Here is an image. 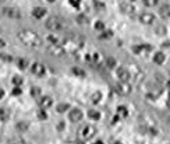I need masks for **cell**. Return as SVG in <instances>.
Returning <instances> with one entry per match:
<instances>
[{"mask_svg":"<svg viewBox=\"0 0 170 144\" xmlns=\"http://www.w3.org/2000/svg\"><path fill=\"white\" fill-rule=\"evenodd\" d=\"M88 116H89L91 119H94V120H99V119H101V113L98 112V111H89V112H88Z\"/></svg>","mask_w":170,"mask_h":144,"instance_id":"19","label":"cell"},{"mask_svg":"<svg viewBox=\"0 0 170 144\" xmlns=\"http://www.w3.org/2000/svg\"><path fill=\"white\" fill-rule=\"evenodd\" d=\"M73 73L77 74L78 77H85V71L84 70H81V69H78V67H74V69H73Z\"/></svg>","mask_w":170,"mask_h":144,"instance_id":"27","label":"cell"},{"mask_svg":"<svg viewBox=\"0 0 170 144\" xmlns=\"http://www.w3.org/2000/svg\"><path fill=\"white\" fill-rule=\"evenodd\" d=\"M17 64H18V67L21 70H24L28 66V60L27 59H18V60H17Z\"/></svg>","mask_w":170,"mask_h":144,"instance_id":"20","label":"cell"},{"mask_svg":"<svg viewBox=\"0 0 170 144\" xmlns=\"http://www.w3.org/2000/svg\"><path fill=\"white\" fill-rule=\"evenodd\" d=\"M96 133V127L95 126H92V125H86L84 127L80 130V139L84 140V141H88L91 140Z\"/></svg>","mask_w":170,"mask_h":144,"instance_id":"4","label":"cell"},{"mask_svg":"<svg viewBox=\"0 0 170 144\" xmlns=\"http://www.w3.org/2000/svg\"><path fill=\"white\" fill-rule=\"evenodd\" d=\"M95 28H96V30H103V28H105V24H103L102 21H98L95 24Z\"/></svg>","mask_w":170,"mask_h":144,"instance_id":"33","label":"cell"},{"mask_svg":"<svg viewBox=\"0 0 170 144\" xmlns=\"http://www.w3.org/2000/svg\"><path fill=\"white\" fill-rule=\"evenodd\" d=\"M3 14H4L6 17H9V18H14V20L21 17L20 10L16 9V7H4V9H3Z\"/></svg>","mask_w":170,"mask_h":144,"instance_id":"7","label":"cell"},{"mask_svg":"<svg viewBox=\"0 0 170 144\" xmlns=\"http://www.w3.org/2000/svg\"><path fill=\"white\" fill-rule=\"evenodd\" d=\"M134 53L139 55V56H144V55H146L148 52L152 50V46L151 45H137V46H134L133 48Z\"/></svg>","mask_w":170,"mask_h":144,"instance_id":"10","label":"cell"},{"mask_svg":"<svg viewBox=\"0 0 170 144\" xmlns=\"http://www.w3.org/2000/svg\"><path fill=\"white\" fill-rule=\"evenodd\" d=\"M4 45H6V42H4V41H1V39H0V48H3Z\"/></svg>","mask_w":170,"mask_h":144,"instance_id":"40","label":"cell"},{"mask_svg":"<svg viewBox=\"0 0 170 144\" xmlns=\"http://www.w3.org/2000/svg\"><path fill=\"white\" fill-rule=\"evenodd\" d=\"M159 14H160V17H163V18H170V6L169 4L160 6Z\"/></svg>","mask_w":170,"mask_h":144,"instance_id":"14","label":"cell"},{"mask_svg":"<svg viewBox=\"0 0 170 144\" xmlns=\"http://www.w3.org/2000/svg\"><path fill=\"white\" fill-rule=\"evenodd\" d=\"M101 96H102L101 92H94V94L91 95V99L95 102V104H98V102H99V99H101Z\"/></svg>","mask_w":170,"mask_h":144,"instance_id":"25","label":"cell"},{"mask_svg":"<svg viewBox=\"0 0 170 144\" xmlns=\"http://www.w3.org/2000/svg\"><path fill=\"white\" fill-rule=\"evenodd\" d=\"M94 4H95V7H96V10H105V4L103 3H101L99 0H94Z\"/></svg>","mask_w":170,"mask_h":144,"instance_id":"28","label":"cell"},{"mask_svg":"<svg viewBox=\"0 0 170 144\" xmlns=\"http://www.w3.org/2000/svg\"><path fill=\"white\" fill-rule=\"evenodd\" d=\"M3 95H4V91H3V90H1V88H0V99L3 98Z\"/></svg>","mask_w":170,"mask_h":144,"instance_id":"39","label":"cell"},{"mask_svg":"<svg viewBox=\"0 0 170 144\" xmlns=\"http://www.w3.org/2000/svg\"><path fill=\"white\" fill-rule=\"evenodd\" d=\"M77 20H78L80 24H86V22H88V20H86V17L85 16H78L77 17Z\"/></svg>","mask_w":170,"mask_h":144,"instance_id":"31","label":"cell"},{"mask_svg":"<svg viewBox=\"0 0 170 144\" xmlns=\"http://www.w3.org/2000/svg\"><path fill=\"white\" fill-rule=\"evenodd\" d=\"M144 4L146 6V7H155V6L158 4V1L159 0H142Z\"/></svg>","mask_w":170,"mask_h":144,"instance_id":"22","label":"cell"},{"mask_svg":"<svg viewBox=\"0 0 170 144\" xmlns=\"http://www.w3.org/2000/svg\"><path fill=\"white\" fill-rule=\"evenodd\" d=\"M17 37L21 41V43H24L25 46L32 49H36L42 46V39L38 35L36 32H34L32 30H20L17 32Z\"/></svg>","mask_w":170,"mask_h":144,"instance_id":"1","label":"cell"},{"mask_svg":"<svg viewBox=\"0 0 170 144\" xmlns=\"http://www.w3.org/2000/svg\"><path fill=\"white\" fill-rule=\"evenodd\" d=\"M48 52L52 56H56V58H59V56H63L64 53H66V50H64L63 45H60L59 42L56 43H50L48 46Z\"/></svg>","mask_w":170,"mask_h":144,"instance_id":"5","label":"cell"},{"mask_svg":"<svg viewBox=\"0 0 170 144\" xmlns=\"http://www.w3.org/2000/svg\"><path fill=\"white\" fill-rule=\"evenodd\" d=\"M154 62L156 64H162L163 62H165V55L162 53V52H159V53H156L154 56Z\"/></svg>","mask_w":170,"mask_h":144,"instance_id":"18","label":"cell"},{"mask_svg":"<svg viewBox=\"0 0 170 144\" xmlns=\"http://www.w3.org/2000/svg\"><path fill=\"white\" fill-rule=\"evenodd\" d=\"M169 123H170V117H169Z\"/></svg>","mask_w":170,"mask_h":144,"instance_id":"43","label":"cell"},{"mask_svg":"<svg viewBox=\"0 0 170 144\" xmlns=\"http://www.w3.org/2000/svg\"><path fill=\"white\" fill-rule=\"evenodd\" d=\"M38 104H39V107L42 108V109H48V108L52 107L53 101H52L50 96H41L39 101H38Z\"/></svg>","mask_w":170,"mask_h":144,"instance_id":"13","label":"cell"},{"mask_svg":"<svg viewBox=\"0 0 170 144\" xmlns=\"http://www.w3.org/2000/svg\"><path fill=\"white\" fill-rule=\"evenodd\" d=\"M31 94H32V96H39L41 95V88H39V87H32Z\"/></svg>","mask_w":170,"mask_h":144,"instance_id":"29","label":"cell"},{"mask_svg":"<svg viewBox=\"0 0 170 144\" xmlns=\"http://www.w3.org/2000/svg\"><path fill=\"white\" fill-rule=\"evenodd\" d=\"M70 3H71V4L74 6V7H78V6H80V1L81 0H69Z\"/></svg>","mask_w":170,"mask_h":144,"instance_id":"36","label":"cell"},{"mask_svg":"<svg viewBox=\"0 0 170 144\" xmlns=\"http://www.w3.org/2000/svg\"><path fill=\"white\" fill-rule=\"evenodd\" d=\"M134 6L128 4V3H121V11L126 13V14H134Z\"/></svg>","mask_w":170,"mask_h":144,"instance_id":"17","label":"cell"},{"mask_svg":"<svg viewBox=\"0 0 170 144\" xmlns=\"http://www.w3.org/2000/svg\"><path fill=\"white\" fill-rule=\"evenodd\" d=\"M69 117H70V120L73 123H77V122H80L81 119H82V111L81 109H71L70 111V115H69Z\"/></svg>","mask_w":170,"mask_h":144,"instance_id":"12","label":"cell"},{"mask_svg":"<svg viewBox=\"0 0 170 144\" xmlns=\"http://www.w3.org/2000/svg\"><path fill=\"white\" fill-rule=\"evenodd\" d=\"M31 71H32V74H35L36 77H43L45 73H46V69H45V66H43L42 63L35 62V63L31 66Z\"/></svg>","mask_w":170,"mask_h":144,"instance_id":"8","label":"cell"},{"mask_svg":"<svg viewBox=\"0 0 170 144\" xmlns=\"http://www.w3.org/2000/svg\"><path fill=\"white\" fill-rule=\"evenodd\" d=\"M38 117H39V119H42V120H43V119H46L48 116H46V113H45V111H39V113H38Z\"/></svg>","mask_w":170,"mask_h":144,"instance_id":"34","label":"cell"},{"mask_svg":"<svg viewBox=\"0 0 170 144\" xmlns=\"http://www.w3.org/2000/svg\"><path fill=\"white\" fill-rule=\"evenodd\" d=\"M45 27L52 32L61 31L63 30V21H61V18H59L56 16H52L48 18V21L45 22Z\"/></svg>","mask_w":170,"mask_h":144,"instance_id":"3","label":"cell"},{"mask_svg":"<svg viewBox=\"0 0 170 144\" xmlns=\"http://www.w3.org/2000/svg\"><path fill=\"white\" fill-rule=\"evenodd\" d=\"M106 66L109 67V69H113V67L116 66V59H114V58H107Z\"/></svg>","mask_w":170,"mask_h":144,"instance_id":"21","label":"cell"},{"mask_svg":"<svg viewBox=\"0 0 170 144\" xmlns=\"http://www.w3.org/2000/svg\"><path fill=\"white\" fill-rule=\"evenodd\" d=\"M13 83L16 84V86H20L22 83V78L20 77V76H16V77H13Z\"/></svg>","mask_w":170,"mask_h":144,"instance_id":"30","label":"cell"},{"mask_svg":"<svg viewBox=\"0 0 170 144\" xmlns=\"http://www.w3.org/2000/svg\"><path fill=\"white\" fill-rule=\"evenodd\" d=\"M67 109H70V105L69 104H60V105H59L57 107V112H66V111H67Z\"/></svg>","mask_w":170,"mask_h":144,"instance_id":"23","label":"cell"},{"mask_svg":"<svg viewBox=\"0 0 170 144\" xmlns=\"http://www.w3.org/2000/svg\"><path fill=\"white\" fill-rule=\"evenodd\" d=\"M117 77H119L120 81H127L128 83L130 77H131V73L126 67H117Z\"/></svg>","mask_w":170,"mask_h":144,"instance_id":"9","label":"cell"},{"mask_svg":"<svg viewBox=\"0 0 170 144\" xmlns=\"http://www.w3.org/2000/svg\"><path fill=\"white\" fill-rule=\"evenodd\" d=\"M21 94V88L20 87H16L14 90H13V95H20Z\"/></svg>","mask_w":170,"mask_h":144,"instance_id":"35","label":"cell"},{"mask_svg":"<svg viewBox=\"0 0 170 144\" xmlns=\"http://www.w3.org/2000/svg\"><path fill=\"white\" fill-rule=\"evenodd\" d=\"M45 14H46V10L43 7H35L32 10V16L35 18H42V17H45Z\"/></svg>","mask_w":170,"mask_h":144,"instance_id":"15","label":"cell"},{"mask_svg":"<svg viewBox=\"0 0 170 144\" xmlns=\"http://www.w3.org/2000/svg\"><path fill=\"white\" fill-rule=\"evenodd\" d=\"M0 59H3V60H11L10 56H4V55H1V53H0Z\"/></svg>","mask_w":170,"mask_h":144,"instance_id":"37","label":"cell"},{"mask_svg":"<svg viewBox=\"0 0 170 144\" xmlns=\"http://www.w3.org/2000/svg\"><path fill=\"white\" fill-rule=\"evenodd\" d=\"M48 1H49V3H53V1H54V0H48Z\"/></svg>","mask_w":170,"mask_h":144,"instance_id":"42","label":"cell"},{"mask_svg":"<svg viewBox=\"0 0 170 144\" xmlns=\"http://www.w3.org/2000/svg\"><path fill=\"white\" fill-rule=\"evenodd\" d=\"M166 28L165 27H158V28H156V34H158V35H159V34H160V35H165V34H166Z\"/></svg>","mask_w":170,"mask_h":144,"instance_id":"32","label":"cell"},{"mask_svg":"<svg viewBox=\"0 0 170 144\" xmlns=\"http://www.w3.org/2000/svg\"><path fill=\"white\" fill-rule=\"evenodd\" d=\"M9 117H10V111H9L7 108H0V120L7 122Z\"/></svg>","mask_w":170,"mask_h":144,"instance_id":"16","label":"cell"},{"mask_svg":"<svg viewBox=\"0 0 170 144\" xmlns=\"http://www.w3.org/2000/svg\"><path fill=\"white\" fill-rule=\"evenodd\" d=\"M167 88H169V91H170V81H167Z\"/></svg>","mask_w":170,"mask_h":144,"instance_id":"41","label":"cell"},{"mask_svg":"<svg viewBox=\"0 0 170 144\" xmlns=\"http://www.w3.org/2000/svg\"><path fill=\"white\" fill-rule=\"evenodd\" d=\"M107 37H112V31H106V34H105V35H102L101 38H107Z\"/></svg>","mask_w":170,"mask_h":144,"instance_id":"38","label":"cell"},{"mask_svg":"<svg viewBox=\"0 0 170 144\" xmlns=\"http://www.w3.org/2000/svg\"><path fill=\"white\" fill-rule=\"evenodd\" d=\"M114 91L119 92L120 95H127V94L131 92V87H130L127 81H120V83L114 84Z\"/></svg>","mask_w":170,"mask_h":144,"instance_id":"6","label":"cell"},{"mask_svg":"<svg viewBox=\"0 0 170 144\" xmlns=\"http://www.w3.org/2000/svg\"><path fill=\"white\" fill-rule=\"evenodd\" d=\"M155 20H156V18H155V16L152 13H142V14L139 16V21L142 22V24H145V25L154 24Z\"/></svg>","mask_w":170,"mask_h":144,"instance_id":"11","label":"cell"},{"mask_svg":"<svg viewBox=\"0 0 170 144\" xmlns=\"http://www.w3.org/2000/svg\"><path fill=\"white\" fill-rule=\"evenodd\" d=\"M84 46V42H82V39L80 37H77V35H70L67 37L66 39L63 41V48L66 52H71V53H75L77 50H80L81 48Z\"/></svg>","mask_w":170,"mask_h":144,"instance_id":"2","label":"cell"},{"mask_svg":"<svg viewBox=\"0 0 170 144\" xmlns=\"http://www.w3.org/2000/svg\"><path fill=\"white\" fill-rule=\"evenodd\" d=\"M117 112H119V115H121V116H127V115H128L127 108H126V107H119V108H117Z\"/></svg>","mask_w":170,"mask_h":144,"instance_id":"26","label":"cell"},{"mask_svg":"<svg viewBox=\"0 0 170 144\" xmlns=\"http://www.w3.org/2000/svg\"><path fill=\"white\" fill-rule=\"evenodd\" d=\"M17 129H18V130H21V132H25V130L28 129V123L27 122H18Z\"/></svg>","mask_w":170,"mask_h":144,"instance_id":"24","label":"cell"}]
</instances>
